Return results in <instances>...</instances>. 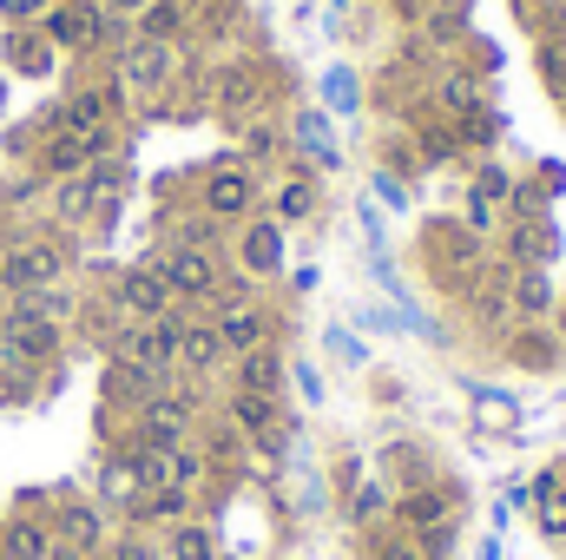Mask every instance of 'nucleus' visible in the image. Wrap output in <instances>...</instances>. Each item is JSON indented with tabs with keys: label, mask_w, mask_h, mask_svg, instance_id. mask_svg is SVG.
I'll use <instances>...</instances> for the list:
<instances>
[{
	"label": "nucleus",
	"mask_w": 566,
	"mask_h": 560,
	"mask_svg": "<svg viewBox=\"0 0 566 560\" xmlns=\"http://www.w3.org/2000/svg\"><path fill=\"white\" fill-rule=\"evenodd\" d=\"M185 66H191V40H126L113 60H106V73L119 80V93H126V106H165L178 86H185Z\"/></svg>",
	"instance_id": "obj_1"
},
{
	"label": "nucleus",
	"mask_w": 566,
	"mask_h": 560,
	"mask_svg": "<svg viewBox=\"0 0 566 560\" xmlns=\"http://www.w3.org/2000/svg\"><path fill=\"white\" fill-rule=\"evenodd\" d=\"M416 265L428 271V283H434L441 297L461 303V297L474 290V278H481L488 258H481V238L448 211V218H428L422 231H416Z\"/></svg>",
	"instance_id": "obj_2"
},
{
	"label": "nucleus",
	"mask_w": 566,
	"mask_h": 560,
	"mask_svg": "<svg viewBox=\"0 0 566 560\" xmlns=\"http://www.w3.org/2000/svg\"><path fill=\"white\" fill-rule=\"evenodd\" d=\"M191 205H198L211 225L238 231L251 211H264V172H251L238 152H224V158L198 165V178H191Z\"/></svg>",
	"instance_id": "obj_3"
},
{
	"label": "nucleus",
	"mask_w": 566,
	"mask_h": 560,
	"mask_svg": "<svg viewBox=\"0 0 566 560\" xmlns=\"http://www.w3.org/2000/svg\"><path fill=\"white\" fill-rule=\"evenodd\" d=\"M283 86L277 73H271V60H258V53H224L218 66H211V106H218V120L238 133L244 120H258V113H277Z\"/></svg>",
	"instance_id": "obj_4"
},
{
	"label": "nucleus",
	"mask_w": 566,
	"mask_h": 560,
	"mask_svg": "<svg viewBox=\"0 0 566 560\" xmlns=\"http://www.w3.org/2000/svg\"><path fill=\"white\" fill-rule=\"evenodd\" d=\"M165 283H171V297H178V310H191V317H205L211 303H218V290L231 278V265H224V251H205V245H151L145 251Z\"/></svg>",
	"instance_id": "obj_5"
},
{
	"label": "nucleus",
	"mask_w": 566,
	"mask_h": 560,
	"mask_svg": "<svg viewBox=\"0 0 566 560\" xmlns=\"http://www.w3.org/2000/svg\"><path fill=\"white\" fill-rule=\"evenodd\" d=\"M53 283H73V245L60 231L13 238L0 251V297H33V290H53Z\"/></svg>",
	"instance_id": "obj_6"
},
{
	"label": "nucleus",
	"mask_w": 566,
	"mask_h": 560,
	"mask_svg": "<svg viewBox=\"0 0 566 560\" xmlns=\"http://www.w3.org/2000/svg\"><path fill=\"white\" fill-rule=\"evenodd\" d=\"M231 271L244 283H258V290L290 271V238H283V225L271 211H251V218L231 231Z\"/></svg>",
	"instance_id": "obj_7"
},
{
	"label": "nucleus",
	"mask_w": 566,
	"mask_h": 560,
	"mask_svg": "<svg viewBox=\"0 0 566 560\" xmlns=\"http://www.w3.org/2000/svg\"><path fill=\"white\" fill-rule=\"evenodd\" d=\"M46 528H53V548H66V554H80V560H99L119 521H113V515H106L93 495H73V488H60V495H53V515H46Z\"/></svg>",
	"instance_id": "obj_8"
},
{
	"label": "nucleus",
	"mask_w": 566,
	"mask_h": 560,
	"mask_svg": "<svg viewBox=\"0 0 566 560\" xmlns=\"http://www.w3.org/2000/svg\"><path fill=\"white\" fill-rule=\"evenodd\" d=\"M106 303H113L126 323H151V317L178 310L171 283H165V271H158L151 258H139V265H119V271H113V283H106Z\"/></svg>",
	"instance_id": "obj_9"
},
{
	"label": "nucleus",
	"mask_w": 566,
	"mask_h": 560,
	"mask_svg": "<svg viewBox=\"0 0 566 560\" xmlns=\"http://www.w3.org/2000/svg\"><path fill=\"white\" fill-rule=\"evenodd\" d=\"M461 508H468V488H461L454 475H441V481H428V488L396 495V508H389V528H402V535H428V528L454 521Z\"/></svg>",
	"instance_id": "obj_10"
},
{
	"label": "nucleus",
	"mask_w": 566,
	"mask_h": 560,
	"mask_svg": "<svg viewBox=\"0 0 566 560\" xmlns=\"http://www.w3.org/2000/svg\"><path fill=\"white\" fill-rule=\"evenodd\" d=\"M501 363L521 370V376H560L566 370V343L554 323H514L501 336Z\"/></svg>",
	"instance_id": "obj_11"
},
{
	"label": "nucleus",
	"mask_w": 566,
	"mask_h": 560,
	"mask_svg": "<svg viewBox=\"0 0 566 560\" xmlns=\"http://www.w3.org/2000/svg\"><path fill=\"white\" fill-rule=\"evenodd\" d=\"M33 27L46 33L53 53H93L99 46V0H46V13Z\"/></svg>",
	"instance_id": "obj_12"
},
{
	"label": "nucleus",
	"mask_w": 566,
	"mask_h": 560,
	"mask_svg": "<svg viewBox=\"0 0 566 560\" xmlns=\"http://www.w3.org/2000/svg\"><path fill=\"white\" fill-rule=\"evenodd\" d=\"M283 133H290L296 165H316V178L343 172V145H336V133H329V113H323V106H296V113H283Z\"/></svg>",
	"instance_id": "obj_13"
},
{
	"label": "nucleus",
	"mask_w": 566,
	"mask_h": 560,
	"mask_svg": "<svg viewBox=\"0 0 566 560\" xmlns=\"http://www.w3.org/2000/svg\"><path fill=\"white\" fill-rule=\"evenodd\" d=\"M554 258H560L554 218H507V238H501V265L507 271H554Z\"/></svg>",
	"instance_id": "obj_14"
},
{
	"label": "nucleus",
	"mask_w": 566,
	"mask_h": 560,
	"mask_svg": "<svg viewBox=\"0 0 566 560\" xmlns=\"http://www.w3.org/2000/svg\"><path fill=\"white\" fill-rule=\"evenodd\" d=\"M376 475H382L396 495H409V488H428V481H441L448 468H441V455H434L428 442H409V435H396V442H382V455H376Z\"/></svg>",
	"instance_id": "obj_15"
},
{
	"label": "nucleus",
	"mask_w": 566,
	"mask_h": 560,
	"mask_svg": "<svg viewBox=\"0 0 566 560\" xmlns=\"http://www.w3.org/2000/svg\"><path fill=\"white\" fill-rule=\"evenodd\" d=\"M461 310H468V323H474V330H488V336H507V330H514L507 265H501V258H488V265H481V278H474V290L461 297Z\"/></svg>",
	"instance_id": "obj_16"
},
{
	"label": "nucleus",
	"mask_w": 566,
	"mask_h": 560,
	"mask_svg": "<svg viewBox=\"0 0 566 560\" xmlns=\"http://www.w3.org/2000/svg\"><path fill=\"white\" fill-rule=\"evenodd\" d=\"M264 211L277 218L283 231H290V225H310V218L323 211V185H316V172L296 165V158H283V185L264 198Z\"/></svg>",
	"instance_id": "obj_17"
},
{
	"label": "nucleus",
	"mask_w": 566,
	"mask_h": 560,
	"mask_svg": "<svg viewBox=\"0 0 566 560\" xmlns=\"http://www.w3.org/2000/svg\"><path fill=\"white\" fill-rule=\"evenodd\" d=\"M231 390H251V396H283V403H290V350H283V343H264V350L231 356Z\"/></svg>",
	"instance_id": "obj_18"
},
{
	"label": "nucleus",
	"mask_w": 566,
	"mask_h": 560,
	"mask_svg": "<svg viewBox=\"0 0 566 560\" xmlns=\"http://www.w3.org/2000/svg\"><path fill=\"white\" fill-rule=\"evenodd\" d=\"M434 106H441V120L488 113V106H494V80H488L481 66H441V73H434Z\"/></svg>",
	"instance_id": "obj_19"
},
{
	"label": "nucleus",
	"mask_w": 566,
	"mask_h": 560,
	"mask_svg": "<svg viewBox=\"0 0 566 560\" xmlns=\"http://www.w3.org/2000/svg\"><path fill=\"white\" fill-rule=\"evenodd\" d=\"M218 370H231V350H224V336H218L211 317H191L185 323V343H178V376L185 383H211Z\"/></svg>",
	"instance_id": "obj_20"
},
{
	"label": "nucleus",
	"mask_w": 566,
	"mask_h": 560,
	"mask_svg": "<svg viewBox=\"0 0 566 560\" xmlns=\"http://www.w3.org/2000/svg\"><path fill=\"white\" fill-rule=\"evenodd\" d=\"M139 495H145V488H139V475H133V462H126L119 448H99V468H93V501H99L113 521H126Z\"/></svg>",
	"instance_id": "obj_21"
},
{
	"label": "nucleus",
	"mask_w": 566,
	"mask_h": 560,
	"mask_svg": "<svg viewBox=\"0 0 566 560\" xmlns=\"http://www.w3.org/2000/svg\"><path fill=\"white\" fill-rule=\"evenodd\" d=\"M507 303H514V323H554L560 283L554 271H507Z\"/></svg>",
	"instance_id": "obj_22"
},
{
	"label": "nucleus",
	"mask_w": 566,
	"mask_h": 560,
	"mask_svg": "<svg viewBox=\"0 0 566 560\" xmlns=\"http://www.w3.org/2000/svg\"><path fill=\"white\" fill-rule=\"evenodd\" d=\"M238 158H244L251 172H277L283 158H290V133H283L277 113H258V120L238 126Z\"/></svg>",
	"instance_id": "obj_23"
},
{
	"label": "nucleus",
	"mask_w": 566,
	"mask_h": 560,
	"mask_svg": "<svg viewBox=\"0 0 566 560\" xmlns=\"http://www.w3.org/2000/svg\"><path fill=\"white\" fill-rule=\"evenodd\" d=\"M46 205H53V225H60V231H86L93 211H99V185H93V172H73V178L46 185Z\"/></svg>",
	"instance_id": "obj_24"
},
{
	"label": "nucleus",
	"mask_w": 566,
	"mask_h": 560,
	"mask_svg": "<svg viewBox=\"0 0 566 560\" xmlns=\"http://www.w3.org/2000/svg\"><path fill=\"white\" fill-rule=\"evenodd\" d=\"M527 488H534V528H541V541L560 548L566 541V462H547Z\"/></svg>",
	"instance_id": "obj_25"
},
{
	"label": "nucleus",
	"mask_w": 566,
	"mask_h": 560,
	"mask_svg": "<svg viewBox=\"0 0 566 560\" xmlns=\"http://www.w3.org/2000/svg\"><path fill=\"white\" fill-rule=\"evenodd\" d=\"M191 515H198V495H185V488H145L139 501H133V515H126V528L165 535V528H178V521H191Z\"/></svg>",
	"instance_id": "obj_26"
},
{
	"label": "nucleus",
	"mask_w": 566,
	"mask_h": 560,
	"mask_svg": "<svg viewBox=\"0 0 566 560\" xmlns=\"http://www.w3.org/2000/svg\"><path fill=\"white\" fill-rule=\"evenodd\" d=\"M336 508H343V521H349L356 535H369V528H389V508H396V488H389L382 475H363V488H356V495H343Z\"/></svg>",
	"instance_id": "obj_27"
},
{
	"label": "nucleus",
	"mask_w": 566,
	"mask_h": 560,
	"mask_svg": "<svg viewBox=\"0 0 566 560\" xmlns=\"http://www.w3.org/2000/svg\"><path fill=\"white\" fill-rule=\"evenodd\" d=\"M158 548H165V560H218V554H224V541H218V528H211L205 515H191V521L165 528V535H158Z\"/></svg>",
	"instance_id": "obj_28"
},
{
	"label": "nucleus",
	"mask_w": 566,
	"mask_h": 560,
	"mask_svg": "<svg viewBox=\"0 0 566 560\" xmlns=\"http://www.w3.org/2000/svg\"><path fill=\"white\" fill-rule=\"evenodd\" d=\"M448 126H454L461 158H488L494 145L507 139V113H501V106H488V113H461V120H448Z\"/></svg>",
	"instance_id": "obj_29"
},
{
	"label": "nucleus",
	"mask_w": 566,
	"mask_h": 560,
	"mask_svg": "<svg viewBox=\"0 0 566 560\" xmlns=\"http://www.w3.org/2000/svg\"><path fill=\"white\" fill-rule=\"evenodd\" d=\"M468 409H474V422H481L488 435H514V428H521V396H507V390H494V383H468Z\"/></svg>",
	"instance_id": "obj_30"
},
{
	"label": "nucleus",
	"mask_w": 566,
	"mask_h": 560,
	"mask_svg": "<svg viewBox=\"0 0 566 560\" xmlns=\"http://www.w3.org/2000/svg\"><path fill=\"white\" fill-rule=\"evenodd\" d=\"M409 133H416V158H422V172H461V165H468L448 120H416Z\"/></svg>",
	"instance_id": "obj_31"
},
{
	"label": "nucleus",
	"mask_w": 566,
	"mask_h": 560,
	"mask_svg": "<svg viewBox=\"0 0 566 560\" xmlns=\"http://www.w3.org/2000/svg\"><path fill=\"white\" fill-rule=\"evenodd\" d=\"M7 60H13V73H27V80H40V73H53V46H46V33L40 27H7Z\"/></svg>",
	"instance_id": "obj_32"
},
{
	"label": "nucleus",
	"mask_w": 566,
	"mask_h": 560,
	"mask_svg": "<svg viewBox=\"0 0 566 560\" xmlns=\"http://www.w3.org/2000/svg\"><path fill=\"white\" fill-rule=\"evenodd\" d=\"M139 40H191V7H171V0H151L139 20H133Z\"/></svg>",
	"instance_id": "obj_33"
},
{
	"label": "nucleus",
	"mask_w": 566,
	"mask_h": 560,
	"mask_svg": "<svg viewBox=\"0 0 566 560\" xmlns=\"http://www.w3.org/2000/svg\"><path fill=\"white\" fill-rule=\"evenodd\" d=\"M376 172H396L402 185H416V178H422V158H416V133H409V126H396L389 139L376 145Z\"/></svg>",
	"instance_id": "obj_34"
},
{
	"label": "nucleus",
	"mask_w": 566,
	"mask_h": 560,
	"mask_svg": "<svg viewBox=\"0 0 566 560\" xmlns=\"http://www.w3.org/2000/svg\"><path fill=\"white\" fill-rule=\"evenodd\" d=\"M514 185H521V178H514V172H507L494 152H488V158H468V191H481V198L507 205V198H514Z\"/></svg>",
	"instance_id": "obj_35"
},
{
	"label": "nucleus",
	"mask_w": 566,
	"mask_h": 560,
	"mask_svg": "<svg viewBox=\"0 0 566 560\" xmlns=\"http://www.w3.org/2000/svg\"><path fill=\"white\" fill-rule=\"evenodd\" d=\"M534 73H541V86L566 100V33H541L534 40Z\"/></svg>",
	"instance_id": "obj_36"
},
{
	"label": "nucleus",
	"mask_w": 566,
	"mask_h": 560,
	"mask_svg": "<svg viewBox=\"0 0 566 560\" xmlns=\"http://www.w3.org/2000/svg\"><path fill=\"white\" fill-rule=\"evenodd\" d=\"M356 560H422V548L402 528H369V535H356Z\"/></svg>",
	"instance_id": "obj_37"
},
{
	"label": "nucleus",
	"mask_w": 566,
	"mask_h": 560,
	"mask_svg": "<svg viewBox=\"0 0 566 560\" xmlns=\"http://www.w3.org/2000/svg\"><path fill=\"white\" fill-rule=\"evenodd\" d=\"M474 238H494V231H507V205H494V198H481V191H461V211H454Z\"/></svg>",
	"instance_id": "obj_38"
},
{
	"label": "nucleus",
	"mask_w": 566,
	"mask_h": 560,
	"mask_svg": "<svg viewBox=\"0 0 566 560\" xmlns=\"http://www.w3.org/2000/svg\"><path fill=\"white\" fill-rule=\"evenodd\" d=\"M99 560H165V548H158V535H151V528H126V521H119Z\"/></svg>",
	"instance_id": "obj_39"
},
{
	"label": "nucleus",
	"mask_w": 566,
	"mask_h": 560,
	"mask_svg": "<svg viewBox=\"0 0 566 560\" xmlns=\"http://www.w3.org/2000/svg\"><path fill=\"white\" fill-rule=\"evenodd\" d=\"M323 100H329L336 113H363V80H356L349 66H329V73H323Z\"/></svg>",
	"instance_id": "obj_40"
},
{
	"label": "nucleus",
	"mask_w": 566,
	"mask_h": 560,
	"mask_svg": "<svg viewBox=\"0 0 566 560\" xmlns=\"http://www.w3.org/2000/svg\"><path fill=\"white\" fill-rule=\"evenodd\" d=\"M323 370L316 363H303V356H290V403H303V409H323Z\"/></svg>",
	"instance_id": "obj_41"
},
{
	"label": "nucleus",
	"mask_w": 566,
	"mask_h": 560,
	"mask_svg": "<svg viewBox=\"0 0 566 560\" xmlns=\"http://www.w3.org/2000/svg\"><path fill=\"white\" fill-rule=\"evenodd\" d=\"M507 218H554L547 185H541V178H521V185H514V198H507Z\"/></svg>",
	"instance_id": "obj_42"
},
{
	"label": "nucleus",
	"mask_w": 566,
	"mask_h": 560,
	"mask_svg": "<svg viewBox=\"0 0 566 560\" xmlns=\"http://www.w3.org/2000/svg\"><path fill=\"white\" fill-rule=\"evenodd\" d=\"M323 350H329L343 370H369V350L356 343V330H349V323H329V330H323Z\"/></svg>",
	"instance_id": "obj_43"
},
{
	"label": "nucleus",
	"mask_w": 566,
	"mask_h": 560,
	"mask_svg": "<svg viewBox=\"0 0 566 560\" xmlns=\"http://www.w3.org/2000/svg\"><path fill=\"white\" fill-rule=\"evenodd\" d=\"M409 541L422 548V560H454V548H461V515L441 521V528H428V535H409Z\"/></svg>",
	"instance_id": "obj_44"
},
{
	"label": "nucleus",
	"mask_w": 566,
	"mask_h": 560,
	"mask_svg": "<svg viewBox=\"0 0 566 560\" xmlns=\"http://www.w3.org/2000/svg\"><path fill=\"white\" fill-rule=\"evenodd\" d=\"M369 191H376L389 211H416V185H402L396 172H369Z\"/></svg>",
	"instance_id": "obj_45"
},
{
	"label": "nucleus",
	"mask_w": 566,
	"mask_h": 560,
	"mask_svg": "<svg viewBox=\"0 0 566 560\" xmlns=\"http://www.w3.org/2000/svg\"><path fill=\"white\" fill-rule=\"evenodd\" d=\"M363 475H369V462H363V455H336V468H329L336 501H343V495H356V488H363Z\"/></svg>",
	"instance_id": "obj_46"
},
{
	"label": "nucleus",
	"mask_w": 566,
	"mask_h": 560,
	"mask_svg": "<svg viewBox=\"0 0 566 560\" xmlns=\"http://www.w3.org/2000/svg\"><path fill=\"white\" fill-rule=\"evenodd\" d=\"M40 13H46V0H0V20L7 27H33Z\"/></svg>",
	"instance_id": "obj_47"
},
{
	"label": "nucleus",
	"mask_w": 566,
	"mask_h": 560,
	"mask_svg": "<svg viewBox=\"0 0 566 560\" xmlns=\"http://www.w3.org/2000/svg\"><path fill=\"white\" fill-rule=\"evenodd\" d=\"M283 283H290V297H310V290L323 283V271H316V265H290V271H283Z\"/></svg>",
	"instance_id": "obj_48"
},
{
	"label": "nucleus",
	"mask_w": 566,
	"mask_h": 560,
	"mask_svg": "<svg viewBox=\"0 0 566 560\" xmlns=\"http://www.w3.org/2000/svg\"><path fill=\"white\" fill-rule=\"evenodd\" d=\"M534 172H541V185H547V198H560V191H566V165H560V158H541Z\"/></svg>",
	"instance_id": "obj_49"
},
{
	"label": "nucleus",
	"mask_w": 566,
	"mask_h": 560,
	"mask_svg": "<svg viewBox=\"0 0 566 560\" xmlns=\"http://www.w3.org/2000/svg\"><path fill=\"white\" fill-rule=\"evenodd\" d=\"M145 7H151V0H99V13H113V20H139Z\"/></svg>",
	"instance_id": "obj_50"
},
{
	"label": "nucleus",
	"mask_w": 566,
	"mask_h": 560,
	"mask_svg": "<svg viewBox=\"0 0 566 560\" xmlns=\"http://www.w3.org/2000/svg\"><path fill=\"white\" fill-rule=\"evenodd\" d=\"M481 560H501V535H488V541H481Z\"/></svg>",
	"instance_id": "obj_51"
},
{
	"label": "nucleus",
	"mask_w": 566,
	"mask_h": 560,
	"mask_svg": "<svg viewBox=\"0 0 566 560\" xmlns=\"http://www.w3.org/2000/svg\"><path fill=\"white\" fill-rule=\"evenodd\" d=\"M554 330H560V343H566V290H560V310H554Z\"/></svg>",
	"instance_id": "obj_52"
},
{
	"label": "nucleus",
	"mask_w": 566,
	"mask_h": 560,
	"mask_svg": "<svg viewBox=\"0 0 566 560\" xmlns=\"http://www.w3.org/2000/svg\"><path fill=\"white\" fill-rule=\"evenodd\" d=\"M0 350H7V310H0Z\"/></svg>",
	"instance_id": "obj_53"
},
{
	"label": "nucleus",
	"mask_w": 566,
	"mask_h": 560,
	"mask_svg": "<svg viewBox=\"0 0 566 560\" xmlns=\"http://www.w3.org/2000/svg\"><path fill=\"white\" fill-rule=\"evenodd\" d=\"M218 560H251V554H218Z\"/></svg>",
	"instance_id": "obj_54"
},
{
	"label": "nucleus",
	"mask_w": 566,
	"mask_h": 560,
	"mask_svg": "<svg viewBox=\"0 0 566 560\" xmlns=\"http://www.w3.org/2000/svg\"><path fill=\"white\" fill-rule=\"evenodd\" d=\"M514 7H534V0H514Z\"/></svg>",
	"instance_id": "obj_55"
},
{
	"label": "nucleus",
	"mask_w": 566,
	"mask_h": 560,
	"mask_svg": "<svg viewBox=\"0 0 566 560\" xmlns=\"http://www.w3.org/2000/svg\"><path fill=\"white\" fill-rule=\"evenodd\" d=\"M560 560H566V541H560Z\"/></svg>",
	"instance_id": "obj_56"
},
{
	"label": "nucleus",
	"mask_w": 566,
	"mask_h": 560,
	"mask_svg": "<svg viewBox=\"0 0 566 560\" xmlns=\"http://www.w3.org/2000/svg\"><path fill=\"white\" fill-rule=\"evenodd\" d=\"M0 100H7V86H0Z\"/></svg>",
	"instance_id": "obj_57"
},
{
	"label": "nucleus",
	"mask_w": 566,
	"mask_h": 560,
	"mask_svg": "<svg viewBox=\"0 0 566 560\" xmlns=\"http://www.w3.org/2000/svg\"><path fill=\"white\" fill-rule=\"evenodd\" d=\"M560 113H566V100H560Z\"/></svg>",
	"instance_id": "obj_58"
}]
</instances>
